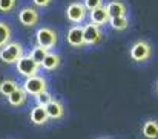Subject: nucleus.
Here are the masks:
<instances>
[{"mask_svg": "<svg viewBox=\"0 0 158 139\" xmlns=\"http://www.w3.org/2000/svg\"><path fill=\"white\" fill-rule=\"evenodd\" d=\"M26 95L28 93L25 92L23 87H17L14 92L8 96V102L12 105V107H20L26 102Z\"/></svg>", "mask_w": 158, "mask_h": 139, "instance_id": "dca6fc26", "label": "nucleus"}, {"mask_svg": "<svg viewBox=\"0 0 158 139\" xmlns=\"http://www.w3.org/2000/svg\"><path fill=\"white\" fill-rule=\"evenodd\" d=\"M109 25H110V28L114 31H126L127 26H129V22H127V17L123 15V17H114V18H110Z\"/></svg>", "mask_w": 158, "mask_h": 139, "instance_id": "a211bd4d", "label": "nucleus"}, {"mask_svg": "<svg viewBox=\"0 0 158 139\" xmlns=\"http://www.w3.org/2000/svg\"><path fill=\"white\" fill-rule=\"evenodd\" d=\"M48 52H49V50H48V49H45V47L35 46L32 50H31V54H29V55H31V57H32V58H34V60H35L39 64H42V61L46 58Z\"/></svg>", "mask_w": 158, "mask_h": 139, "instance_id": "aec40b11", "label": "nucleus"}, {"mask_svg": "<svg viewBox=\"0 0 158 139\" xmlns=\"http://www.w3.org/2000/svg\"><path fill=\"white\" fill-rule=\"evenodd\" d=\"M83 5L86 6V9H88V11H92V9H95V8L102 6V5H103V0H85V2H83Z\"/></svg>", "mask_w": 158, "mask_h": 139, "instance_id": "5701e85b", "label": "nucleus"}, {"mask_svg": "<svg viewBox=\"0 0 158 139\" xmlns=\"http://www.w3.org/2000/svg\"><path fill=\"white\" fill-rule=\"evenodd\" d=\"M60 63H61V60H60V55H58V54L48 52V55H46V58L42 61L40 67L45 69V70H48V72H52V70L60 67Z\"/></svg>", "mask_w": 158, "mask_h": 139, "instance_id": "4468645a", "label": "nucleus"}, {"mask_svg": "<svg viewBox=\"0 0 158 139\" xmlns=\"http://www.w3.org/2000/svg\"><path fill=\"white\" fill-rule=\"evenodd\" d=\"M83 31H85V43L86 45H98L103 38L100 26H97L94 23H86L83 26Z\"/></svg>", "mask_w": 158, "mask_h": 139, "instance_id": "6e6552de", "label": "nucleus"}, {"mask_svg": "<svg viewBox=\"0 0 158 139\" xmlns=\"http://www.w3.org/2000/svg\"><path fill=\"white\" fill-rule=\"evenodd\" d=\"M35 42H37V46H42L48 50H51L58 43V35L52 28L43 26L35 32Z\"/></svg>", "mask_w": 158, "mask_h": 139, "instance_id": "f03ea898", "label": "nucleus"}, {"mask_svg": "<svg viewBox=\"0 0 158 139\" xmlns=\"http://www.w3.org/2000/svg\"><path fill=\"white\" fill-rule=\"evenodd\" d=\"M141 133L146 139H158V121L157 119H149L143 124Z\"/></svg>", "mask_w": 158, "mask_h": 139, "instance_id": "2eb2a0df", "label": "nucleus"}, {"mask_svg": "<svg viewBox=\"0 0 158 139\" xmlns=\"http://www.w3.org/2000/svg\"><path fill=\"white\" fill-rule=\"evenodd\" d=\"M66 42L68 45L72 47H83L86 43H85V31H83V26L80 25H75L72 26L68 34H66Z\"/></svg>", "mask_w": 158, "mask_h": 139, "instance_id": "0eeeda50", "label": "nucleus"}, {"mask_svg": "<svg viewBox=\"0 0 158 139\" xmlns=\"http://www.w3.org/2000/svg\"><path fill=\"white\" fill-rule=\"evenodd\" d=\"M88 9L83 3L80 2H72L68 8H66V18L74 23V25H80L85 18H86Z\"/></svg>", "mask_w": 158, "mask_h": 139, "instance_id": "423d86ee", "label": "nucleus"}, {"mask_svg": "<svg viewBox=\"0 0 158 139\" xmlns=\"http://www.w3.org/2000/svg\"><path fill=\"white\" fill-rule=\"evenodd\" d=\"M52 99H54L52 95L48 92V90H45V92H42L40 95L35 96V102H37V105H42V107H46Z\"/></svg>", "mask_w": 158, "mask_h": 139, "instance_id": "412c9836", "label": "nucleus"}, {"mask_svg": "<svg viewBox=\"0 0 158 139\" xmlns=\"http://www.w3.org/2000/svg\"><path fill=\"white\" fill-rule=\"evenodd\" d=\"M29 119L34 125H45L48 121H49V116H48V112H46V107H42V105H37L31 110V115H29Z\"/></svg>", "mask_w": 158, "mask_h": 139, "instance_id": "9b49d317", "label": "nucleus"}, {"mask_svg": "<svg viewBox=\"0 0 158 139\" xmlns=\"http://www.w3.org/2000/svg\"><path fill=\"white\" fill-rule=\"evenodd\" d=\"M17 0H0V12H11L15 8Z\"/></svg>", "mask_w": 158, "mask_h": 139, "instance_id": "4be33fe9", "label": "nucleus"}, {"mask_svg": "<svg viewBox=\"0 0 158 139\" xmlns=\"http://www.w3.org/2000/svg\"><path fill=\"white\" fill-rule=\"evenodd\" d=\"M15 67H17V72H19L22 77H25V78L39 75V70H40V64H39L31 55H23V57L15 63Z\"/></svg>", "mask_w": 158, "mask_h": 139, "instance_id": "20e7f679", "label": "nucleus"}, {"mask_svg": "<svg viewBox=\"0 0 158 139\" xmlns=\"http://www.w3.org/2000/svg\"><path fill=\"white\" fill-rule=\"evenodd\" d=\"M11 34H12L11 26H9L8 23H5V22H0V49L5 46V45L9 43Z\"/></svg>", "mask_w": 158, "mask_h": 139, "instance_id": "f3484780", "label": "nucleus"}, {"mask_svg": "<svg viewBox=\"0 0 158 139\" xmlns=\"http://www.w3.org/2000/svg\"><path fill=\"white\" fill-rule=\"evenodd\" d=\"M46 112H48L49 119H61L64 116V107L58 99H52L46 105Z\"/></svg>", "mask_w": 158, "mask_h": 139, "instance_id": "ddd939ff", "label": "nucleus"}, {"mask_svg": "<svg viewBox=\"0 0 158 139\" xmlns=\"http://www.w3.org/2000/svg\"><path fill=\"white\" fill-rule=\"evenodd\" d=\"M102 139H107V138H102Z\"/></svg>", "mask_w": 158, "mask_h": 139, "instance_id": "a878e982", "label": "nucleus"}, {"mask_svg": "<svg viewBox=\"0 0 158 139\" xmlns=\"http://www.w3.org/2000/svg\"><path fill=\"white\" fill-rule=\"evenodd\" d=\"M17 87H19V86H17V83H15L14 80H3V81L0 83V93L8 98Z\"/></svg>", "mask_w": 158, "mask_h": 139, "instance_id": "6ab92c4d", "label": "nucleus"}, {"mask_svg": "<svg viewBox=\"0 0 158 139\" xmlns=\"http://www.w3.org/2000/svg\"><path fill=\"white\" fill-rule=\"evenodd\" d=\"M157 93H158V84H157Z\"/></svg>", "mask_w": 158, "mask_h": 139, "instance_id": "393cba45", "label": "nucleus"}, {"mask_svg": "<svg viewBox=\"0 0 158 139\" xmlns=\"http://www.w3.org/2000/svg\"><path fill=\"white\" fill-rule=\"evenodd\" d=\"M23 55H25L23 46L15 42H9L0 49V60L6 64H15Z\"/></svg>", "mask_w": 158, "mask_h": 139, "instance_id": "f257e3e1", "label": "nucleus"}, {"mask_svg": "<svg viewBox=\"0 0 158 139\" xmlns=\"http://www.w3.org/2000/svg\"><path fill=\"white\" fill-rule=\"evenodd\" d=\"M106 9H107L110 18H114V17H123V15H126V11H127L126 5L121 0H110V2H107L106 3Z\"/></svg>", "mask_w": 158, "mask_h": 139, "instance_id": "f8f14e48", "label": "nucleus"}, {"mask_svg": "<svg viewBox=\"0 0 158 139\" xmlns=\"http://www.w3.org/2000/svg\"><path fill=\"white\" fill-rule=\"evenodd\" d=\"M89 17H91V23H94V25H97L100 28L110 22V17H109V12L106 9V5H102V6L92 9L91 14H89Z\"/></svg>", "mask_w": 158, "mask_h": 139, "instance_id": "9d476101", "label": "nucleus"}, {"mask_svg": "<svg viewBox=\"0 0 158 139\" xmlns=\"http://www.w3.org/2000/svg\"><path fill=\"white\" fill-rule=\"evenodd\" d=\"M32 2H34V5L39 6V8H46V6L51 5L52 0H32Z\"/></svg>", "mask_w": 158, "mask_h": 139, "instance_id": "b1692460", "label": "nucleus"}, {"mask_svg": "<svg viewBox=\"0 0 158 139\" xmlns=\"http://www.w3.org/2000/svg\"><path fill=\"white\" fill-rule=\"evenodd\" d=\"M129 55L131 58L135 61V63H144L151 58L152 55V46L149 42L146 40H138L135 42L132 46H131V50H129Z\"/></svg>", "mask_w": 158, "mask_h": 139, "instance_id": "7ed1b4c3", "label": "nucleus"}, {"mask_svg": "<svg viewBox=\"0 0 158 139\" xmlns=\"http://www.w3.org/2000/svg\"><path fill=\"white\" fill-rule=\"evenodd\" d=\"M46 86H48L46 78H45V77H40V75L29 77V78H26L25 83H23L25 92L28 93V95H31V96H34V98H35L37 95H40L42 92H45V90H46Z\"/></svg>", "mask_w": 158, "mask_h": 139, "instance_id": "39448f33", "label": "nucleus"}, {"mask_svg": "<svg viewBox=\"0 0 158 139\" xmlns=\"http://www.w3.org/2000/svg\"><path fill=\"white\" fill-rule=\"evenodd\" d=\"M39 18H40L39 12H37L34 8H29V6L20 9V12H19V22H20L23 26H26V28L35 26V25L39 23Z\"/></svg>", "mask_w": 158, "mask_h": 139, "instance_id": "1a4fd4ad", "label": "nucleus"}]
</instances>
